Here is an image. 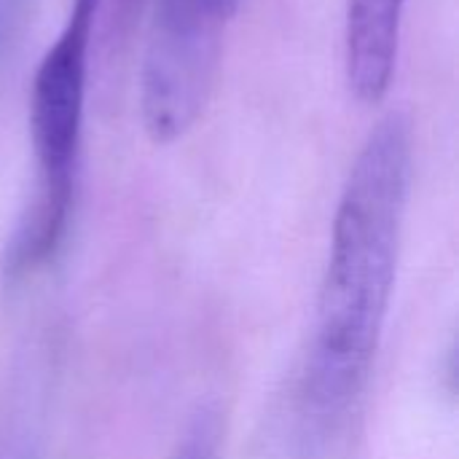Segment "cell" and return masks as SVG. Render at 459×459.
<instances>
[{
	"label": "cell",
	"mask_w": 459,
	"mask_h": 459,
	"mask_svg": "<svg viewBox=\"0 0 459 459\" xmlns=\"http://www.w3.org/2000/svg\"><path fill=\"white\" fill-rule=\"evenodd\" d=\"M411 167V121L393 110L360 145L336 207L315 339L299 387L307 430H333L368 379L395 290Z\"/></svg>",
	"instance_id": "obj_1"
},
{
	"label": "cell",
	"mask_w": 459,
	"mask_h": 459,
	"mask_svg": "<svg viewBox=\"0 0 459 459\" xmlns=\"http://www.w3.org/2000/svg\"><path fill=\"white\" fill-rule=\"evenodd\" d=\"M102 0H73L67 22L43 54L30 91V143L35 156L32 199L8 247V272H30L65 237L86 110L91 27Z\"/></svg>",
	"instance_id": "obj_2"
},
{
	"label": "cell",
	"mask_w": 459,
	"mask_h": 459,
	"mask_svg": "<svg viewBox=\"0 0 459 459\" xmlns=\"http://www.w3.org/2000/svg\"><path fill=\"white\" fill-rule=\"evenodd\" d=\"M237 8L239 0H156L140 70V113L153 143L180 140L204 113Z\"/></svg>",
	"instance_id": "obj_3"
},
{
	"label": "cell",
	"mask_w": 459,
	"mask_h": 459,
	"mask_svg": "<svg viewBox=\"0 0 459 459\" xmlns=\"http://www.w3.org/2000/svg\"><path fill=\"white\" fill-rule=\"evenodd\" d=\"M409 0H350L344 19V75L352 97L379 105L393 83Z\"/></svg>",
	"instance_id": "obj_4"
},
{
	"label": "cell",
	"mask_w": 459,
	"mask_h": 459,
	"mask_svg": "<svg viewBox=\"0 0 459 459\" xmlns=\"http://www.w3.org/2000/svg\"><path fill=\"white\" fill-rule=\"evenodd\" d=\"M218 441H221V425L215 414L204 411L183 436V444L175 459H218Z\"/></svg>",
	"instance_id": "obj_5"
}]
</instances>
